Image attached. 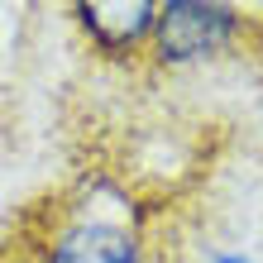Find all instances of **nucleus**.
Returning <instances> with one entry per match:
<instances>
[{
	"instance_id": "obj_1",
	"label": "nucleus",
	"mask_w": 263,
	"mask_h": 263,
	"mask_svg": "<svg viewBox=\"0 0 263 263\" xmlns=\"http://www.w3.org/2000/svg\"><path fill=\"white\" fill-rule=\"evenodd\" d=\"M239 14L230 5H211V0H167L153 14V58L167 67H182V63H201V58L220 53L235 43L239 34Z\"/></svg>"
},
{
	"instance_id": "obj_2",
	"label": "nucleus",
	"mask_w": 263,
	"mask_h": 263,
	"mask_svg": "<svg viewBox=\"0 0 263 263\" xmlns=\"http://www.w3.org/2000/svg\"><path fill=\"white\" fill-rule=\"evenodd\" d=\"M48 263H144L129 225L105 215H77L48 244Z\"/></svg>"
},
{
	"instance_id": "obj_3",
	"label": "nucleus",
	"mask_w": 263,
	"mask_h": 263,
	"mask_svg": "<svg viewBox=\"0 0 263 263\" xmlns=\"http://www.w3.org/2000/svg\"><path fill=\"white\" fill-rule=\"evenodd\" d=\"M153 14H158V5H148V0H82L77 5L86 39L110 58L144 48L153 34Z\"/></svg>"
},
{
	"instance_id": "obj_4",
	"label": "nucleus",
	"mask_w": 263,
	"mask_h": 263,
	"mask_svg": "<svg viewBox=\"0 0 263 263\" xmlns=\"http://www.w3.org/2000/svg\"><path fill=\"white\" fill-rule=\"evenodd\" d=\"M220 263H249V258H239V254H230V258H220Z\"/></svg>"
}]
</instances>
